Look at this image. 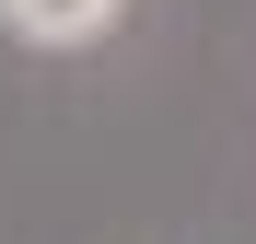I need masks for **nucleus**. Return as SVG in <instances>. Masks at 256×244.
<instances>
[{
	"mask_svg": "<svg viewBox=\"0 0 256 244\" xmlns=\"http://www.w3.org/2000/svg\"><path fill=\"white\" fill-rule=\"evenodd\" d=\"M0 23H12L24 47H82V35L116 23V0H0Z\"/></svg>",
	"mask_w": 256,
	"mask_h": 244,
	"instance_id": "nucleus-1",
	"label": "nucleus"
}]
</instances>
